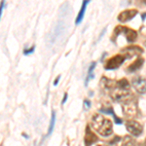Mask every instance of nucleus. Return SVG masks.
Masks as SVG:
<instances>
[{"label":"nucleus","mask_w":146,"mask_h":146,"mask_svg":"<svg viewBox=\"0 0 146 146\" xmlns=\"http://www.w3.org/2000/svg\"><path fill=\"white\" fill-rule=\"evenodd\" d=\"M67 7L68 4H65V9H63V6L62 7V10L60 12V17H58V23H56L55 30H54V33L51 35V39L49 41L51 42V44L55 43V42L58 41V39L62 38L65 34V31H66V16L68 15L67 14Z\"/></svg>","instance_id":"nucleus-2"},{"label":"nucleus","mask_w":146,"mask_h":146,"mask_svg":"<svg viewBox=\"0 0 146 146\" xmlns=\"http://www.w3.org/2000/svg\"><path fill=\"white\" fill-rule=\"evenodd\" d=\"M143 63H144V60H143L141 56H139V58H136L135 62H133V63H131V64L127 67V72H129V73L135 72L136 70L140 69V68L142 67Z\"/></svg>","instance_id":"nucleus-12"},{"label":"nucleus","mask_w":146,"mask_h":146,"mask_svg":"<svg viewBox=\"0 0 146 146\" xmlns=\"http://www.w3.org/2000/svg\"><path fill=\"white\" fill-rule=\"evenodd\" d=\"M89 0H85V1H83V3H82V7H81V10L79 11L78 13V16H77L76 18V21H75V23L76 25H79L80 23L82 22V20H83L84 18V14H85V11H86V7L87 5L89 4Z\"/></svg>","instance_id":"nucleus-13"},{"label":"nucleus","mask_w":146,"mask_h":146,"mask_svg":"<svg viewBox=\"0 0 146 146\" xmlns=\"http://www.w3.org/2000/svg\"><path fill=\"white\" fill-rule=\"evenodd\" d=\"M84 104H85V106H86V108H90L91 107V101L86 100L84 101Z\"/></svg>","instance_id":"nucleus-19"},{"label":"nucleus","mask_w":146,"mask_h":146,"mask_svg":"<svg viewBox=\"0 0 146 146\" xmlns=\"http://www.w3.org/2000/svg\"><path fill=\"white\" fill-rule=\"evenodd\" d=\"M126 129L133 136H139L143 131V126L135 120H128L126 123Z\"/></svg>","instance_id":"nucleus-6"},{"label":"nucleus","mask_w":146,"mask_h":146,"mask_svg":"<svg viewBox=\"0 0 146 146\" xmlns=\"http://www.w3.org/2000/svg\"><path fill=\"white\" fill-rule=\"evenodd\" d=\"M120 34H124L127 41L129 42V43H133L137 39V32L135 30L131 29L129 27H124V25H118V27H115L114 31H113V35L111 38L112 41H115Z\"/></svg>","instance_id":"nucleus-3"},{"label":"nucleus","mask_w":146,"mask_h":146,"mask_svg":"<svg viewBox=\"0 0 146 146\" xmlns=\"http://www.w3.org/2000/svg\"><path fill=\"white\" fill-rule=\"evenodd\" d=\"M137 13L138 11L136 9H127V10H124L118 15V21L122 23H127L135 18L137 15Z\"/></svg>","instance_id":"nucleus-10"},{"label":"nucleus","mask_w":146,"mask_h":146,"mask_svg":"<svg viewBox=\"0 0 146 146\" xmlns=\"http://www.w3.org/2000/svg\"><path fill=\"white\" fill-rule=\"evenodd\" d=\"M67 98H68V95L66 93L64 94V96H63V98H62V104H64L65 103V101L67 100Z\"/></svg>","instance_id":"nucleus-20"},{"label":"nucleus","mask_w":146,"mask_h":146,"mask_svg":"<svg viewBox=\"0 0 146 146\" xmlns=\"http://www.w3.org/2000/svg\"><path fill=\"white\" fill-rule=\"evenodd\" d=\"M121 146H136V141L133 136L126 135L123 137Z\"/></svg>","instance_id":"nucleus-14"},{"label":"nucleus","mask_w":146,"mask_h":146,"mask_svg":"<svg viewBox=\"0 0 146 146\" xmlns=\"http://www.w3.org/2000/svg\"><path fill=\"white\" fill-rule=\"evenodd\" d=\"M91 127L103 137H108L113 133L112 122L98 113H95L92 117Z\"/></svg>","instance_id":"nucleus-1"},{"label":"nucleus","mask_w":146,"mask_h":146,"mask_svg":"<svg viewBox=\"0 0 146 146\" xmlns=\"http://www.w3.org/2000/svg\"><path fill=\"white\" fill-rule=\"evenodd\" d=\"M126 60H127V58L124 55H122V54L115 55V56H113L112 58H108L106 62H105L104 68L106 70L117 69V68H119L122 64H123Z\"/></svg>","instance_id":"nucleus-5"},{"label":"nucleus","mask_w":146,"mask_h":146,"mask_svg":"<svg viewBox=\"0 0 146 146\" xmlns=\"http://www.w3.org/2000/svg\"><path fill=\"white\" fill-rule=\"evenodd\" d=\"M119 141H121V138H120L119 136H115L114 139L109 140V144H110V145H113V144H115V143L119 142Z\"/></svg>","instance_id":"nucleus-18"},{"label":"nucleus","mask_w":146,"mask_h":146,"mask_svg":"<svg viewBox=\"0 0 146 146\" xmlns=\"http://www.w3.org/2000/svg\"><path fill=\"white\" fill-rule=\"evenodd\" d=\"M4 4H5V2L1 1V6H0V15H2V12H3V9H4Z\"/></svg>","instance_id":"nucleus-21"},{"label":"nucleus","mask_w":146,"mask_h":146,"mask_svg":"<svg viewBox=\"0 0 146 146\" xmlns=\"http://www.w3.org/2000/svg\"><path fill=\"white\" fill-rule=\"evenodd\" d=\"M144 4H146V0H145V1H144Z\"/></svg>","instance_id":"nucleus-25"},{"label":"nucleus","mask_w":146,"mask_h":146,"mask_svg":"<svg viewBox=\"0 0 146 146\" xmlns=\"http://www.w3.org/2000/svg\"><path fill=\"white\" fill-rule=\"evenodd\" d=\"M136 146H146V144H145V143H138Z\"/></svg>","instance_id":"nucleus-23"},{"label":"nucleus","mask_w":146,"mask_h":146,"mask_svg":"<svg viewBox=\"0 0 146 146\" xmlns=\"http://www.w3.org/2000/svg\"><path fill=\"white\" fill-rule=\"evenodd\" d=\"M85 145L86 146H94L96 143L98 142V137L96 133H93L91 129L90 126L86 127V131H85Z\"/></svg>","instance_id":"nucleus-9"},{"label":"nucleus","mask_w":146,"mask_h":146,"mask_svg":"<svg viewBox=\"0 0 146 146\" xmlns=\"http://www.w3.org/2000/svg\"><path fill=\"white\" fill-rule=\"evenodd\" d=\"M145 144H146V139H145Z\"/></svg>","instance_id":"nucleus-26"},{"label":"nucleus","mask_w":146,"mask_h":146,"mask_svg":"<svg viewBox=\"0 0 146 146\" xmlns=\"http://www.w3.org/2000/svg\"><path fill=\"white\" fill-rule=\"evenodd\" d=\"M131 85L139 95L146 94V79L142 76H135L131 80Z\"/></svg>","instance_id":"nucleus-7"},{"label":"nucleus","mask_w":146,"mask_h":146,"mask_svg":"<svg viewBox=\"0 0 146 146\" xmlns=\"http://www.w3.org/2000/svg\"><path fill=\"white\" fill-rule=\"evenodd\" d=\"M34 50H35V47L32 46L30 49H25V50L23 51V54H25V55H30V54L33 53Z\"/></svg>","instance_id":"nucleus-17"},{"label":"nucleus","mask_w":146,"mask_h":146,"mask_svg":"<svg viewBox=\"0 0 146 146\" xmlns=\"http://www.w3.org/2000/svg\"><path fill=\"white\" fill-rule=\"evenodd\" d=\"M96 65V63L95 62H93L91 63L90 67H89V69H88V75H87L86 82H85V86H88L89 81L94 78V69H95Z\"/></svg>","instance_id":"nucleus-15"},{"label":"nucleus","mask_w":146,"mask_h":146,"mask_svg":"<svg viewBox=\"0 0 146 146\" xmlns=\"http://www.w3.org/2000/svg\"><path fill=\"white\" fill-rule=\"evenodd\" d=\"M122 55H124L127 58H131L133 56H139L143 53V49L139 46H129L125 47L121 50Z\"/></svg>","instance_id":"nucleus-8"},{"label":"nucleus","mask_w":146,"mask_h":146,"mask_svg":"<svg viewBox=\"0 0 146 146\" xmlns=\"http://www.w3.org/2000/svg\"><path fill=\"white\" fill-rule=\"evenodd\" d=\"M56 124V111L52 112V117H51V121H50V126H49V129H48V135H50L52 133H53L54 127H55Z\"/></svg>","instance_id":"nucleus-16"},{"label":"nucleus","mask_w":146,"mask_h":146,"mask_svg":"<svg viewBox=\"0 0 146 146\" xmlns=\"http://www.w3.org/2000/svg\"><path fill=\"white\" fill-rule=\"evenodd\" d=\"M117 85V81L115 80H111L107 77H104L103 76L102 78L100 80V86L101 88L105 89V90H109V91H112L113 89L116 87Z\"/></svg>","instance_id":"nucleus-11"},{"label":"nucleus","mask_w":146,"mask_h":146,"mask_svg":"<svg viewBox=\"0 0 146 146\" xmlns=\"http://www.w3.org/2000/svg\"><path fill=\"white\" fill-rule=\"evenodd\" d=\"M122 110H123V114L128 118H135L138 114V107L137 102L135 100L133 96L129 98V100L121 102Z\"/></svg>","instance_id":"nucleus-4"},{"label":"nucleus","mask_w":146,"mask_h":146,"mask_svg":"<svg viewBox=\"0 0 146 146\" xmlns=\"http://www.w3.org/2000/svg\"><path fill=\"white\" fill-rule=\"evenodd\" d=\"M145 19H146V13L142 15V20H145Z\"/></svg>","instance_id":"nucleus-24"},{"label":"nucleus","mask_w":146,"mask_h":146,"mask_svg":"<svg viewBox=\"0 0 146 146\" xmlns=\"http://www.w3.org/2000/svg\"><path fill=\"white\" fill-rule=\"evenodd\" d=\"M60 75H58V76L56 78L55 81H54V86H56V85H58V82H60Z\"/></svg>","instance_id":"nucleus-22"}]
</instances>
